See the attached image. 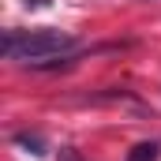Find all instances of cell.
<instances>
[{"label":"cell","mask_w":161,"mask_h":161,"mask_svg":"<svg viewBox=\"0 0 161 161\" xmlns=\"http://www.w3.org/2000/svg\"><path fill=\"white\" fill-rule=\"evenodd\" d=\"M127 161H158V142H139L127 154Z\"/></svg>","instance_id":"obj_2"},{"label":"cell","mask_w":161,"mask_h":161,"mask_svg":"<svg viewBox=\"0 0 161 161\" xmlns=\"http://www.w3.org/2000/svg\"><path fill=\"white\" fill-rule=\"evenodd\" d=\"M75 45L71 34H64V30H8L4 34V56H11V60H26V64H49L53 56H60V53H68Z\"/></svg>","instance_id":"obj_1"}]
</instances>
